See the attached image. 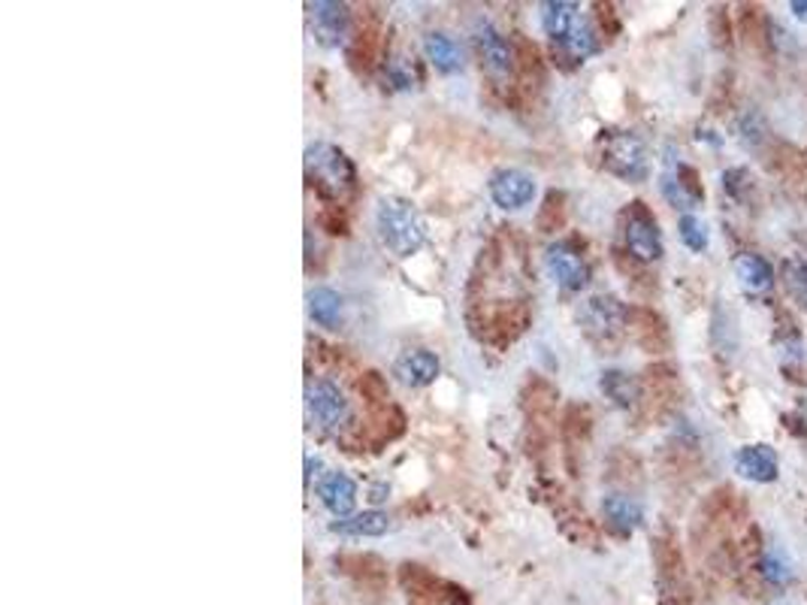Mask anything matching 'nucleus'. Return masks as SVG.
Segmentation results:
<instances>
[{"instance_id": "1", "label": "nucleus", "mask_w": 807, "mask_h": 605, "mask_svg": "<svg viewBox=\"0 0 807 605\" xmlns=\"http://www.w3.org/2000/svg\"><path fill=\"white\" fill-rule=\"evenodd\" d=\"M538 10H541L545 33L560 46L562 52L569 54L571 61H587L590 54H596L599 40H596L590 19L584 16L578 3H571V0H545Z\"/></svg>"}, {"instance_id": "2", "label": "nucleus", "mask_w": 807, "mask_h": 605, "mask_svg": "<svg viewBox=\"0 0 807 605\" xmlns=\"http://www.w3.org/2000/svg\"><path fill=\"white\" fill-rule=\"evenodd\" d=\"M376 225L381 242L397 258H411L427 242V225L418 216V209L402 197H381L376 209Z\"/></svg>"}, {"instance_id": "3", "label": "nucleus", "mask_w": 807, "mask_h": 605, "mask_svg": "<svg viewBox=\"0 0 807 605\" xmlns=\"http://www.w3.org/2000/svg\"><path fill=\"white\" fill-rule=\"evenodd\" d=\"M306 176L323 197H345L355 188V163L333 142H315L306 151Z\"/></svg>"}, {"instance_id": "4", "label": "nucleus", "mask_w": 807, "mask_h": 605, "mask_svg": "<svg viewBox=\"0 0 807 605\" xmlns=\"http://www.w3.org/2000/svg\"><path fill=\"white\" fill-rule=\"evenodd\" d=\"M602 163L608 173L624 182H645L650 176V158L641 137L632 130H608L602 137Z\"/></svg>"}, {"instance_id": "5", "label": "nucleus", "mask_w": 807, "mask_h": 605, "mask_svg": "<svg viewBox=\"0 0 807 605\" xmlns=\"http://www.w3.org/2000/svg\"><path fill=\"white\" fill-rule=\"evenodd\" d=\"M306 409L323 430H342L351 421V400L333 378H315L306 388Z\"/></svg>"}, {"instance_id": "6", "label": "nucleus", "mask_w": 807, "mask_h": 605, "mask_svg": "<svg viewBox=\"0 0 807 605\" xmlns=\"http://www.w3.org/2000/svg\"><path fill=\"white\" fill-rule=\"evenodd\" d=\"M578 318L584 334L599 343L617 339L626 330V306L611 294H592L590 300H584Z\"/></svg>"}, {"instance_id": "7", "label": "nucleus", "mask_w": 807, "mask_h": 605, "mask_svg": "<svg viewBox=\"0 0 807 605\" xmlns=\"http://www.w3.org/2000/svg\"><path fill=\"white\" fill-rule=\"evenodd\" d=\"M624 239L629 255L641 264H654L662 258V234H659L657 218L647 212L645 204H632V209L626 212Z\"/></svg>"}, {"instance_id": "8", "label": "nucleus", "mask_w": 807, "mask_h": 605, "mask_svg": "<svg viewBox=\"0 0 807 605\" xmlns=\"http://www.w3.org/2000/svg\"><path fill=\"white\" fill-rule=\"evenodd\" d=\"M472 46L481 65L494 79H506L511 76V67H515V54H511V43L506 40V33L499 31L494 22L487 19H478L472 24Z\"/></svg>"}, {"instance_id": "9", "label": "nucleus", "mask_w": 807, "mask_h": 605, "mask_svg": "<svg viewBox=\"0 0 807 605\" xmlns=\"http://www.w3.org/2000/svg\"><path fill=\"white\" fill-rule=\"evenodd\" d=\"M545 264H548L550 279L557 281L562 291H581V288H587V281H590L587 260L569 242H554V246H548Z\"/></svg>"}, {"instance_id": "10", "label": "nucleus", "mask_w": 807, "mask_h": 605, "mask_svg": "<svg viewBox=\"0 0 807 605\" xmlns=\"http://www.w3.org/2000/svg\"><path fill=\"white\" fill-rule=\"evenodd\" d=\"M490 197H494V204L499 209H506V212H515V209H524V206L532 204V197H536V179L524 170H517V167H506V170H496L490 176Z\"/></svg>"}, {"instance_id": "11", "label": "nucleus", "mask_w": 807, "mask_h": 605, "mask_svg": "<svg viewBox=\"0 0 807 605\" xmlns=\"http://www.w3.org/2000/svg\"><path fill=\"white\" fill-rule=\"evenodd\" d=\"M735 473L747 482H756V485H768L775 482L777 473H780V460H777V452L768 443H750L741 445L735 452Z\"/></svg>"}, {"instance_id": "12", "label": "nucleus", "mask_w": 807, "mask_h": 605, "mask_svg": "<svg viewBox=\"0 0 807 605\" xmlns=\"http://www.w3.org/2000/svg\"><path fill=\"white\" fill-rule=\"evenodd\" d=\"M309 16H312V31L318 43L339 46L348 33V7L336 3V0H315L309 3Z\"/></svg>"}, {"instance_id": "13", "label": "nucleus", "mask_w": 807, "mask_h": 605, "mask_svg": "<svg viewBox=\"0 0 807 605\" xmlns=\"http://www.w3.org/2000/svg\"><path fill=\"white\" fill-rule=\"evenodd\" d=\"M735 279L741 285L744 294H750V297H763L775 288V267H771V260L763 258V255H756V251H741L738 258H735Z\"/></svg>"}, {"instance_id": "14", "label": "nucleus", "mask_w": 807, "mask_h": 605, "mask_svg": "<svg viewBox=\"0 0 807 605\" xmlns=\"http://www.w3.org/2000/svg\"><path fill=\"white\" fill-rule=\"evenodd\" d=\"M439 357L427 351V348H409V351H402L397 357V364H393V376L402 381V385H409V388H427L436 381L439 376Z\"/></svg>"}, {"instance_id": "15", "label": "nucleus", "mask_w": 807, "mask_h": 605, "mask_svg": "<svg viewBox=\"0 0 807 605\" xmlns=\"http://www.w3.org/2000/svg\"><path fill=\"white\" fill-rule=\"evenodd\" d=\"M318 499L330 515H336V520L351 518L357 506V485L345 473H327L318 482Z\"/></svg>"}, {"instance_id": "16", "label": "nucleus", "mask_w": 807, "mask_h": 605, "mask_svg": "<svg viewBox=\"0 0 807 605\" xmlns=\"http://www.w3.org/2000/svg\"><path fill=\"white\" fill-rule=\"evenodd\" d=\"M602 518L617 536H632L645 520V508L626 494H608L602 497Z\"/></svg>"}, {"instance_id": "17", "label": "nucleus", "mask_w": 807, "mask_h": 605, "mask_svg": "<svg viewBox=\"0 0 807 605\" xmlns=\"http://www.w3.org/2000/svg\"><path fill=\"white\" fill-rule=\"evenodd\" d=\"M393 527L390 524L388 512H378V508H369V512H360V515H351V518H339L330 524V533L336 536H348V539H363V536H385L388 529Z\"/></svg>"}, {"instance_id": "18", "label": "nucleus", "mask_w": 807, "mask_h": 605, "mask_svg": "<svg viewBox=\"0 0 807 605\" xmlns=\"http://www.w3.org/2000/svg\"><path fill=\"white\" fill-rule=\"evenodd\" d=\"M424 54L439 73H457L464 70V49L448 33H427L424 37Z\"/></svg>"}, {"instance_id": "19", "label": "nucleus", "mask_w": 807, "mask_h": 605, "mask_svg": "<svg viewBox=\"0 0 807 605\" xmlns=\"http://www.w3.org/2000/svg\"><path fill=\"white\" fill-rule=\"evenodd\" d=\"M599 388L614 406H620V409H632L638 403V381L632 373H626V369H605L602 373V381H599Z\"/></svg>"}, {"instance_id": "20", "label": "nucleus", "mask_w": 807, "mask_h": 605, "mask_svg": "<svg viewBox=\"0 0 807 605\" xmlns=\"http://www.w3.org/2000/svg\"><path fill=\"white\" fill-rule=\"evenodd\" d=\"M306 300H309V315H312L315 325L333 330L342 321V297L333 288H315Z\"/></svg>"}, {"instance_id": "21", "label": "nucleus", "mask_w": 807, "mask_h": 605, "mask_svg": "<svg viewBox=\"0 0 807 605\" xmlns=\"http://www.w3.org/2000/svg\"><path fill=\"white\" fill-rule=\"evenodd\" d=\"M780 279H784L786 294L807 306V258L805 255H789L780 267Z\"/></svg>"}, {"instance_id": "22", "label": "nucleus", "mask_w": 807, "mask_h": 605, "mask_svg": "<svg viewBox=\"0 0 807 605\" xmlns=\"http://www.w3.org/2000/svg\"><path fill=\"white\" fill-rule=\"evenodd\" d=\"M759 573H763V578L768 584L786 587V584L793 582V563H789L784 548H768L763 554V561H759Z\"/></svg>"}, {"instance_id": "23", "label": "nucleus", "mask_w": 807, "mask_h": 605, "mask_svg": "<svg viewBox=\"0 0 807 605\" xmlns=\"http://www.w3.org/2000/svg\"><path fill=\"white\" fill-rule=\"evenodd\" d=\"M678 234H680V242H684L689 251H705V249H708V227L701 225V218H696L693 212L680 216Z\"/></svg>"}, {"instance_id": "24", "label": "nucleus", "mask_w": 807, "mask_h": 605, "mask_svg": "<svg viewBox=\"0 0 807 605\" xmlns=\"http://www.w3.org/2000/svg\"><path fill=\"white\" fill-rule=\"evenodd\" d=\"M723 188H726V195L733 197V200L744 204L747 195L754 191V182H750V173L744 167H733V170L723 173Z\"/></svg>"}, {"instance_id": "25", "label": "nucleus", "mask_w": 807, "mask_h": 605, "mask_svg": "<svg viewBox=\"0 0 807 605\" xmlns=\"http://www.w3.org/2000/svg\"><path fill=\"white\" fill-rule=\"evenodd\" d=\"M388 76H390V82H393L397 88H402V91H406V88H411V82H415V73H411L409 67L402 65V61H390Z\"/></svg>"}, {"instance_id": "26", "label": "nucleus", "mask_w": 807, "mask_h": 605, "mask_svg": "<svg viewBox=\"0 0 807 605\" xmlns=\"http://www.w3.org/2000/svg\"><path fill=\"white\" fill-rule=\"evenodd\" d=\"M789 10L796 12L798 22H807V0H793V3H789Z\"/></svg>"}, {"instance_id": "27", "label": "nucleus", "mask_w": 807, "mask_h": 605, "mask_svg": "<svg viewBox=\"0 0 807 605\" xmlns=\"http://www.w3.org/2000/svg\"><path fill=\"white\" fill-rule=\"evenodd\" d=\"M775 605H798V603H793V599H777Z\"/></svg>"}]
</instances>
